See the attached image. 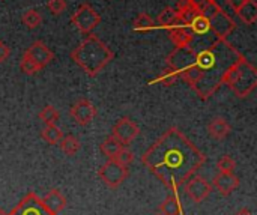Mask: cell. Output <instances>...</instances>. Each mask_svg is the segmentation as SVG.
I'll use <instances>...</instances> for the list:
<instances>
[{
  "instance_id": "obj_32",
  "label": "cell",
  "mask_w": 257,
  "mask_h": 215,
  "mask_svg": "<svg viewBox=\"0 0 257 215\" xmlns=\"http://www.w3.org/2000/svg\"><path fill=\"white\" fill-rule=\"evenodd\" d=\"M66 6H68L66 0H48V3H47L48 11L54 15H60L62 12H65Z\"/></svg>"
},
{
  "instance_id": "obj_11",
  "label": "cell",
  "mask_w": 257,
  "mask_h": 215,
  "mask_svg": "<svg viewBox=\"0 0 257 215\" xmlns=\"http://www.w3.org/2000/svg\"><path fill=\"white\" fill-rule=\"evenodd\" d=\"M139 134H140V128L137 127L136 122H133L128 118L117 121L116 125L113 127V131H111V136L116 137L123 146L130 145Z\"/></svg>"
},
{
  "instance_id": "obj_24",
  "label": "cell",
  "mask_w": 257,
  "mask_h": 215,
  "mask_svg": "<svg viewBox=\"0 0 257 215\" xmlns=\"http://www.w3.org/2000/svg\"><path fill=\"white\" fill-rule=\"evenodd\" d=\"M188 3L199 12L203 15H209L215 8H218L220 5L215 0H188Z\"/></svg>"
},
{
  "instance_id": "obj_31",
  "label": "cell",
  "mask_w": 257,
  "mask_h": 215,
  "mask_svg": "<svg viewBox=\"0 0 257 215\" xmlns=\"http://www.w3.org/2000/svg\"><path fill=\"white\" fill-rule=\"evenodd\" d=\"M20 68H21V72H24V74H27V75H33V74H36L38 71H41V68H39L35 62H32L29 57H26V56H23L21 63H20Z\"/></svg>"
},
{
  "instance_id": "obj_37",
  "label": "cell",
  "mask_w": 257,
  "mask_h": 215,
  "mask_svg": "<svg viewBox=\"0 0 257 215\" xmlns=\"http://www.w3.org/2000/svg\"><path fill=\"white\" fill-rule=\"evenodd\" d=\"M157 215H163V214H157Z\"/></svg>"
},
{
  "instance_id": "obj_25",
  "label": "cell",
  "mask_w": 257,
  "mask_h": 215,
  "mask_svg": "<svg viewBox=\"0 0 257 215\" xmlns=\"http://www.w3.org/2000/svg\"><path fill=\"white\" fill-rule=\"evenodd\" d=\"M23 24L27 27V29H36L41 26L42 23V15L36 11V9H27L24 14H23Z\"/></svg>"
},
{
  "instance_id": "obj_9",
  "label": "cell",
  "mask_w": 257,
  "mask_h": 215,
  "mask_svg": "<svg viewBox=\"0 0 257 215\" xmlns=\"http://www.w3.org/2000/svg\"><path fill=\"white\" fill-rule=\"evenodd\" d=\"M185 193L188 194V197L193 202L200 203V202H203L212 193V185L205 178L193 175L185 182Z\"/></svg>"
},
{
  "instance_id": "obj_21",
  "label": "cell",
  "mask_w": 257,
  "mask_h": 215,
  "mask_svg": "<svg viewBox=\"0 0 257 215\" xmlns=\"http://www.w3.org/2000/svg\"><path fill=\"white\" fill-rule=\"evenodd\" d=\"M59 146H60L62 152L69 155V157L75 155L80 151V148H81L80 140L77 137H74V136H63L60 139V142H59Z\"/></svg>"
},
{
  "instance_id": "obj_8",
  "label": "cell",
  "mask_w": 257,
  "mask_h": 215,
  "mask_svg": "<svg viewBox=\"0 0 257 215\" xmlns=\"http://www.w3.org/2000/svg\"><path fill=\"white\" fill-rule=\"evenodd\" d=\"M8 215H53L45 209V206L42 205V200L35 194V193H29L26 194L21 202L9 212Z\"/></svg>"
},
{
  "instance_id": "obj_12",
  "label": "cell",
  "mask_w": 257,
  "mask_h": 215,
  "mask_svg": "<svg viewBox=\"0 0 257 215\" xmlns=\"http://www.w3.org/2000/svg\"><path fill=\"white\" fill-rule=\"evenodd\" d=\"M24 56L29 57L32 62H35L41 69L44 66H47L53 59H54V53L41 41H36L33 42L26 51H24Z\"/></svg>"
},
{
  "instance_id": "obj_7",
  "label": "cell",
  "mask_w": 257,
  "mask_h": 215,
  "mask_svg": "<svg viewBox=\"0 0 257 215\" xmlns=\"http://www.w3.org/2000/svg\"><path fill=\"white\" fill-rule=\"evenodd\" d=\"M98 175L108 187L117 188L128 178V169L116 163L113 158H108V161L104 166H101Z\"/></svg>"
},
{
  "instance_id": "obj_3",
  "label": "cell",
  "mask_w": 257,
  "mask_h": 215,
  "mask_svg": "<svg viewBox=\"0 0 257 215\" xmlns=\"http://www.w3.org/2000/svg\"><path fill=\"white\" fill-rule=\"evenodd\" d=\"M71 59L83 69L86 75L96 77L114 59V53L96 35L87 33L80 45L72 50Z\"/></svg>"
},
{
  "instance_id": "obj_35",
  "label": "cell",
  "mask_w": 257,
  "mask_h": 215,
  "mask_svg": "<svg viewBox=\"0 0 257 215\" xmlns=\"http://www.w3.org/2000/svg\"><path fill=\"white\" fill-rule=\"evenodd\" d=\"M236 215H251L250 214V211H247V209H242V211H239Z\"/></svg>"
},
{
  "instance_id": "obj_10",
  "label": "cell",
  "mask_w": 257,
  "mask_h": 215,
  "mask_svg": "<svg viewBox=\"0 0 257 215\" xmlns=\"http://www.w3.org/2000/svg\"><path fill=\"white\" fill-rule=\"evenodd\" d=\"M69 113H71V118L75 121V124L84 127V125H89V124L95 119V116H96V109H95V105H93L89 99L81 98V99H78V101L71 107V112H69Z\"/></svg>"
},
{
  "instance_id": "obj_6",
  "label": "cell",
  "mask_w": 257,
  "mask_h": 215,
  "mask_svg": "<svg viewBox=\"0 0 257 215\" xmlns=\"http://www.w3.org/2000/svg\"><path fill=\"white\" fill-rule=\"evenodd\" d=\"M209 24H211V32L221 39H227V36L236 29V23L235 20L221 8H215L209 15Z\"/></svg>"
},
{
  "instance_id": "obj_14",
  "label": "cell",
  "mask_w": 257,
  "mask_h": 215,
  "mask_svg": "<svg viewBox=\"0 0 257 215\" xmlns=\"http://www.w3.org/2000/svg\"><path fill=\"white\" fill-rule=\"evenodd\" d=\"M214 187L218 190L220 194L229 196V194H232L239 187V179L233 173H221L220 172L214 178Z\"/></svg>"
},
{
  "instance_id": "obj_30",
  "label": "cell",
  "mask_w": 257,
  "mask_h": 215,
  "mask_svg": "<svg viewBox=\"0 0 257 215\" xmlns=\"http://www.w3.org/2000/svg\"><path fill=\"white\" fill-rule=\"evenodd\" d=\"M116 163H119L120 166H125V167H128L131 163H133V160H134V154L130 151V149H126L125 146L114 155V158H113Z\"/></svg>"
},
{
  "instance_id": "obj_1",
  "label": "cell",
  "mask_w": 257,
  "mask_h": 215,
  "mask_svg": "<svg viewBox=\"0 0 257 215\" xmlns=\"http://www.w3.org/2000/svg\"><path fill=\"white\" fill-rule=\"evenodd\" d=\"M242 54L227 39L212 38L203 44L175 47L167 56V68L173 69L199 96L206 101L223 84L226 72Z\"/></svg>"
},
{
  "instance_id": "obj_4",
  "label": "cell",
  "mask_w": 257,
  "mask_h": 215,
  "mask_svg": "<svg viewBox=\"0 0 257 215\" xmlns=\"http://www.w3.org/2000/svg\"><path fill=\"white\" fill-rule=\"evenodd\" d=\"M223 84H227L229 89L238 98H247L257 86V69L244 56H241L233 66L226 72Z\"/></svg>"
},
{
  "instance_id": "obj_27",
  "label": "cell",
  "mask_w": 257,
  "mask_h": 215,
  "mask_svg": "<svg viewBox=\"0 0 257 215\" xmlns=\"http://www.w3.org/2000/svg\"><path fill=\"white\" fill-rule=\"evenodd\" d=\"M179 77H178V74L173 71V69H170V68H167L166 71H163L155 80H152L151 81V84H155V83H161L163 86H166V87H170V86H173L175 83H176V80H178Z\"/></svg>"
},
{
  "instance_id": "obj_16",
  "label": "cell",
  "mask_w": 257,
  "mask_h": 215,
  "mask_svg": "<svg viewBox=\"0 0 257 215\" xmlns=\"http://www.w3.org/2000/svg\"><path fill=\"white\" fill-rule=\"evenodd\" d=\"M232 128L229 122L223 118H214L208 125V133L215 140H224L230 134Z\"/></svg>"
},
{
  "instance_id": "obj_29",
  "label": "cell",
  "mask_w": 257,
  "mask_h": 215,
  "mask_svg": "<svg viewBox=\"0 0 257 215\" xmlns=\"http://www.w3.org/2000/svg\"><path fill=\"white\" fill-rule=\"evenodd\" d=\"M235 167H236V163H235V160H233L232 157H229V155L221 157V158L218 160V163H217V169H218V172H221V173H233Z\"/></svg>"
},
{
  "instance_id": "obj_23",
  "label": "cell",
  "mask_w": 257,
  "mask_h": 215,
  "mask_svg": "<svg viewBox=\"0 0 257 215\" xmlns=\"http://www.w3.org/2000/svg\"><path fill=\"white\" fill-rule=\"evenodd\" d=\"M41 137L50 145H59L60 139L63 137V133L56 125H45V128L41 131Z\"/></svg>"
},
{
  "instance_id": "obj_34",
  "label": "cell",
  "mask_w": 257,
  "mask_h": 215,
  "mask_svg": "<svg viewBox=\"0 0 257 215\" xmlns=\"http://www.w3.org/2000/svg\"><path fill=\"white\" fill-rule=\"evenodd\" d=\"M245 0H227V3H229V6L233 9V11H236L242 3H244Z\"/></svg>"
},
{
  "instance_id": "obj_33",
  "label": "cell",
  "mask_w": 257,
  "mask_h": 215,
  "mask_svg": "<svg viewBox=\"0 0 257 215\" xmlns=\"http://www.w3.org/2000/svg\"><path fill=\"white\" fill-rule=\"evenodd\" d=\"M9 56H11V48L5 42L0 41V63L6 62L9 59Z\"/></svg>"
},
{
  "instance_id": "obj_22",
  "label": "cell",
  "mask_w": 257,
  "mask_h": 215,
  "mask_svg": "<svg viewBox=\"0 0 257 215\" xmlns=\"http://www.w3.org/2000/svg\"><path fill=\"white\" fill-rule=\"evenodd\" d=\"M123 148V145L113 136H108L102 143H101V152L108 157V158H114V155Z\"/></svg>"
},
{
  "instance_id": "obj_28",
  "label": "cell",
  "mask_w": 257,
  "mask_h": 215,
  "mask_svg": "<svg viewBox=\"0 0 257 215\" xmlns=\"http://www.w3.org/2000/svg\"><path fill=\"white\" fill-rule=\"evenodd\" d=\"M155 27V21L148 15V14H140L136 20H134V29L140 30V32H146Z\"/></svg>"
},
{
  "instance_id": "obj_19",
  "label": "cell",
  "mask_w": 257,
  "mask_h": 215,
  "mask_svg": "<svg viewBox=\"0 0 257 215\" xmlns=\"http://www.w3.org/2000/svg\"><path fill=\"white\" fill-rule=\"evenodd\" d=\"M179 23V17H178V12L175 8H166L163 9L158 17H157V24L158 27H164V29H169L175 24Z\"/></svg>"
},
{
  "instance_id": "obj_17",
  "label": "cell",
  "mask_w": 257,
  "mask_h": 215,
  "mask_svg": "<svg viewBox=\"0 0 257 215\" xmlns=\"http://www.w3.org/2000/svg\"><path fill=\"white\" fill-rule=\"evenodd\" d=\"M235 12L244 24L251 26L257 21V2L256 0H245Z\"/></svg>"
},
{
  "instance_id": "obj_18",
  "label": "cell",
  "mask_w": 257,
  "mask_h": 215,
  "mask_svg": "<svg viewBox=\"0 0 257 215\" xmlns=\"http://www.w3.org/2000/svg\"><path fill=\"white\" fill-rule=\"evenodd\" d=\"M188 26L193 30L194 36H205V35H208L211 32L209 18L206 15H203V14H196Z\"/></svg>"
},
{
  "instance_id": "obj_15",
  "label": "cell",
  "mask_w": 257,
  "mask_h": 215,
  "mask_svg": "<svg viewBox=\"0 0 257 215\" xmlns=\"http://www.w3.org/2000/svg\"><path fill=\"white\" fill-rule=\"evenodd\" d=\"M41 200H42V205L45 206V209L53 215H57L66 206V199L59 190L48 191Z\"/></svg>"
},
{
  "instance_id": "obj_5",
  "label": "cell",
  "mask_w": 257,
  "mask_h": 215,
  "mask_svg": "<svg viewBox=\"0 0 257 215\" xmlns=\"http://www.w3.org/2000/svg\"><path fill=\"white\" fill-rule=\"evenodd\" d=\"M72 24L84 35L90 33L99 23H101V15L89 5L83 3L71 17Z\"/></svg>"
},
{
  "instance_id": "obj_36",
  "label": "cell",
  "mask_w": 257,
  "mask_h": 215,
  "mask_svg": "<svg viewBox=\"0 0 257 215\" xmlns=\"http://www.w3.org/2000/svg\"><path fill=\"white\" fill-rule=\"evenodd\" d=\"M0 215H8V214H6V212H5L3 209H0Z\"/></svg>"
},
{
  "instance_id": "obj_2",
  "label": "cell",
  "mask_w": 257,
  "mask_h": 215,
  "mask_svg": "<svg viewBox=\"0 0 257 215\" xmlns=\"http://www.w3.org/2000/svg\"><path fill=\"white\" fill-rule=\"evenodd\" d=\"M145 167L176 191L206 161L205 154L176 127L169 128L143 155Z\"/></svg>"
},
{
  "instance_id": "obj_13",
  "label": "cell",
  "mask_w": 257,
  "mask_h": 215,
  "mask_svg": "<svg viewBox=\"0 0 257 215\" xmlns=\"http://www.w3.org/2000/svg\"><path fill=\"white\" fill-rule=\"evenodd\" d=\"M167 30H169V38L175 44V47H187L194 39V33L187 24H175Z\"/></svg>"
},
{
  "instance_id": "obj_26",
  "label": "cell",
  "mask_w": 257,
  "mask_h": 215,
  "mask_svg": "<svg viewBox=\"0 0 257 215\" xmlns=\"http://www.w3.org/2000/svg\"><path fill=\"white\" fill-rule=\"evenodd\" d=\"M39 119L45 125H56L59 122V112L53 105H45L39 113Z\"/></svg>"
},
{
  "instance_id": "obj_20",
  "label": "cell",
  "mask_w": 257,
  "mask_h": 215,
  "mask_svg": "<svg viewBox=\"0 0 257 215\" xmlns=\"http://www.w3.org/2000/svg\"><path fill=\"white\" fill-rule=\"evenodd\" d=\"M160 214L163 215H179L181 214V202L176 194H170L161 205Z\"/></svg>"
}]
</instances>
